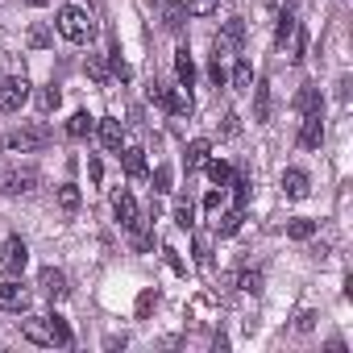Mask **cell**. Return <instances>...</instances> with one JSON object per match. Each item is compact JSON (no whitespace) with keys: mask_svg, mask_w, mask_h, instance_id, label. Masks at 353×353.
Returning <instances> with one entry per match:
<instances>
[{"mask_svg":"<svg viewBox=\"0 0 353 353\" xmlns=\"http://www.w3.org/2000/svg\"><path fill=\"white\" fill-rule=\"evenodd\" d=\"M59 34H63L67 42H75V46H88V42L96 38V21H92L79 5H63V9H59Z\"/></svg>","mask_w":353,"mask_h":353,"instance_id":"1","label":"cell"},{"mask_svg":"<svg viewBox=\"0 0 353 353\" xmlns=\"http://www.w3.org/2000/svg\"><path fill=\"white\" fill-rule=\"evenodd\" d=\"M50 141H54V133H50V125H42V121L5 133V150H13V154H34V150H46Z\"/></svg>","mask_w":353,"mask_h":353,"instance_id":"2","label":"cell"},{"mask_svg":"<svg viewBox=\"0 0 353 353\" xmlns=\"http://www.w3.org/2000/svg\"><path fill=\"white\" fill-rule=\"evenodd\" d=\"M38 183H42V174L34 166H5L0 170V196H30V192H38Z\"/></svg>","mask_w":353,"mask_h":353,"instance_id":"3","label":"cell"},{"mask_svg":"<svg viewBox=\"0 0 353 353\" xmlns=\"http://www.w3.org/2000/svg\"><path fill=\"white\" fill-rule=\"evenodd\" d=\"M26 100H30V79L26 75H9L0 83V112H21Z\"/></svg>","mask_w":353,"mask_h":353,"instance_id":"4","label":"cell"},{"mask_svg":"<svg viewBox=\"0 0 353 353\" xmlns=\"http://www.w3.org/2000/svg\"><path fill=\"white\" fill-rule=\"evenodd\" d=\"M241 42H245V21L233 17V21H225V30L212 38V50H216V59H225V54H237Z\"/></svg>","mask_w":353,"mask_h":353,"instance_id":"5","label":"cell"},{"mask_svg":"<svg viewBox=\"0 0 353 353\" xmlns=\"http://www.w3.org/2000/svg\"><path fill=\"white\" fill-rule=\"evenodd\" d=\"M21 336L30 345H59L54 336V316H26L21 320Z\"/></svg>","mask_w":353,"mask_h":353,"instance_id":"6","label":"cell"},{"mask_svg":"<svg viewBox=\"0 0 353 353\" xmlns=\"http://www.w3.org/2000/svg\"><path fill=\"white\" fill-rule=\"evenodd\" d=\"M154 13H158V21H162L166 34H183V26H188L183 0H154Z\"/></svg>","mask_w":353,"mask_h":353,"instance_id":"7","label":"cell"},{"mask_svg":"<svg viewBox=\"0 0 353 353\" xmlns=\"http://www.w3.org/2000/svg\"><path fill=\"white\" fill-rule=\"evenodd\" d=\"M26 262H30V245H26L21 237H9V241H5V250H0V266H5L9 274H21V270H26Z\"/></svg>","mask_w":353,"mask_h":353,"instance_id":"8","label":"cell"},{"mask_svg":"<svg viewBox=\"0 0 353 353\" xmlns=\"http://www.w3.org/2000/svg\"><path fill=\"white\" fill-rule=\"evenodd\" d=\"M26 307H30V291L17 279L0 283V312H26Z\"/></svg>","mask_w":353,"mask_h":353,"instance_id":"9","label":"cell"},{"mask_svg":"<svg viewBox=\"0 0 353 353\" xmlns=\"http://www.w3.org/2000/svg\"><path fill=\"white\" fill-rule=\"evenodd\" d=\"M279 183H283V196H287V200H303V196L312 192V179H307V170H299V166H287Z\"/></svg>","mask_w":353,"mask_h":353,"instance_id":"10","label":"cell"},{"mask_svg":"<svg viewBox=\"0 0 353 353\" xmlns=\"http://www.w3.org/2000/svg\"><path fill=\"white\" fill-rule=\"evenodd\" d=\"M38 287H42V295H46V299H54V303L71 295V287H67V274H63V270H54V266H46V270L38 274Z\"/></svg>","mask_w":353,"mask_h":353,"instance_id":"11","label":"cell"},{"mask_svg":"<svg viewBox=\"0 0 353 353\" xmlns=\"http://www.w3.org/2000/svg\"><path fill=\"white\" fill-rule=\"evenodd\" d=\"M112 212H117V221H121L125 229H141V216H137V200H133L125 188L112 196Z\"/></svg>","mask_w":353,"mask_h":353,"instance_id":"12","label":"cell"},{"mask_svg":"<svg viewBox=\"0 0 353 353\" xmlns=\"http://www.w3.org/2000/svg\"><path fill=\"white\" fill-rule=\"evenodd\" d=\"M320 141H324V117L320 112H307L303 125H299V145L303 150H320Z\"/></svg>","mask_w":353,"mask_h":353,"instance_id":"13","label":"cell"},{"mask_svg":"<svg viewBox=\"0 0 353 353\" xmlns=\"http://www.w3.org/2000/svg\"><path fill=\"white\" fill-rule=\"evenodd\" d=\"M100 141H104V150L121 154V150H125V125H121L117 117H104V121H100Z\"/></svg>","mask_w":353,"mask_h":353,"instance_id":"14","label":"cell"},{"mask_svg":"<svg viewBox=\"0 0 353 353\" xmlns=\"http://www.w3.org/2000/svg\"><path fill=\"white\" fill-rule=\"evenodd\" d=\"M174 79H179V88H183V92L196 83V63H192L188 46H179V50H174Z\"/></svg>","mask_w":353,"mask_h":353,"instance_id":"15","label":"cell"},{"mask_svg":"<svg viewBox=\"0 0 353 353\" xmlns=\"http://www.w3.org/2000/svg\"><path fill=\"white\" fill-rule=\"evenodd\" d=\"M295 108L307 117V112H324V96H320V88L316 83H303L299 88V96H295Z\"/></svg>","mask_w":353,"mask_h":353,"instance_id":"16","label":"cell"},{"mask_svg":"<svg viewBox=\"0 0 353 353\" xmlns=\"http://www.w3.org/2000/svg\"><path fill=\"white\" fill-rule=\"evenodd\" d=\"M121 162H125V174H129V179H145V150L129 145V150H121Z\"/></svg>","mask_w":353,"mask_h":353,"instance_id":"17","label":"cell"},{"mask_svg":"<svg viewBox=\"0 0 353 353\" xmlns=\"http://www.w3.org/2000/svg\"><path fill=\"white\" fill-rule=\"evenodd\" d=\"M208 154H212V145H208L204 137H196V141L183 150V166H188V170H200V166L208 162Z\"/></svg>","mask_w":353,"mask_h":353,"instance_id":"18","label":"cell"},{"mask_svg":"<svg viewBox=\"0 0 353 353\" xmlns=\"http://www.w3.org/2000/svg\"><path fill=\"white\" fill-rule=\"evenodd\" d=\"M295 30H299V21H295V13H279V30H274V46H279V50H287V46H291V38H295Z\"/></svg>","mask_w":353,"mask_h":353,"instance_id":"19","label":"cell"},{"mask_svg":"<svg viewBox=\"0 0 353 353\" xmlns=\"http://www.w3.org/2000/svg\"><path fill=\"white\" fill-rule=\"evenodd\" d=\"M254 121H258V125L270 121V83H266V79L254 88Z\"/></svg>","mask_w":353,"mask_h":353,"instance_id":"20","label":"cell"},{"mask_svg":"<svg viewBox=\"0 0 353 353\" xmlns=\"http://www.w3.org/2000/svg\"><path fill=\"white\" fill-rule=\"evenodd\" d=\"M229 188H233V200H237V208H245L250 204V170H233V179H229Z\"/></svg>","mask_w":353,"mask_h":353,"instance_id":"21","label":"cell"},{"mask_svg":"<svg viewBox=\"0 0 353 353\" xmlns=\"http://www.w3.org/2000/svg\"><path fill=\"white\" fill-rule=\"evenodd\" d=\"M92 129H96V121H92L88 112H75V117L67 121V137H75V141H83V137H92Z\"/></svg>","mask_w":353,"mask_h":353,"instance_id":"22","label":"cell"},{"mask_svg":"<svg viewBox=\"0 0 353 353\" xmlns=\"http://www.w3.org/2000/svg\"><path fill=\"white\" fill-rule=\"evenodd\" d=\"M208 166V179L216 183V188H229V179H233V166L225 162V158H212V162H204Z\"/></svg>","mask_w":353,"mask_h":353,"instance_id":"23","label":"cell"},{"mask_svg":"<svg viewBox=\"0 0 353 353\" xmlns=\"http://www.w3.org/2000/svg\"><path fill=\"white\" fill-rule=\"evenodd\" d=\"M79 204H83L79 188H75V183H63V188H59V208H63V212L71 216V212H79Z\"/></svg>","mask_w":353,"mask_h":353,"instance_id":"24","label":"cell"},{"mask_svg":"<svg viewBox=\"0 0 353 353\" xmlns=\"http://www.w3.org/2000/svg\"><path fill=\"white\" fill-rule=\"evenodd\" d=\"M287 237H291V241H312V237H316V221H307V216L291 221V225H287Z\"/></svg>","mask_w":353,"mask_h":353,"instance_id":"25","label":"cell"},{"mask_svg":"<svg viewBox=\"0 0 353 353\" xmlns=\"http://www.w3.org/2000/svg\"><path fill=\"white\" fill-rule=\"evenodd\" d=\"M83 71L92 75V83H96V88H104V83H108V67H104V59H100V54H88Z\"/></svg>","mask_w":353,"mask_h":353,"instance_id":"26","label":"cell"},{"mask_svg":"<svg viewBox=\"0 0 353 353\" xmlns=\"http://www.w3.org/2000/svg\"><path fill=\"white\" fill-rule=\"evenodd\" d=\"M233 88H237V92H250V88H254V67H250L245 59H237V67H233Z\"/></svg>","mask_w":353,"mask_h":353,"instance_id":"27","label":"cell"},{"mask_svg":"<svg viewBox=\"0 0 353 353\" xmlns=\"http://www.w3.org/2000/svg\"><path fill=\"white\" fill-rule=\"evenodd\" d=\"M241 229V208H229L221 221H216V237H233Z\"/></svg>","mask_w":353,"mask_h":353,"instance_id":"28","label":"cell"},{"mask_svg":"<svg viewBox=\"0 0 353 353\" xmlns=\"http://www.w3.org/2000/svg\"><path fill=\"white\" fill-rule=\"evenodd\" d=\"M59 104H63V92H59L54 83H46V88L38 92V108H42V112H54Z\"/></svg>","mask_w":353,"mask_h":353,"instance_id":"29","label":"cell"},{"mask_svg":"<svg viewBox=\"0 0 353 353\" xmlns=\"http://www.w3.org/2000/svg\"><path fill=\"white\" fill-rule=\"evenodd\" d=\"M216 5H221V0H183L188 17H212V13H216Z\"/></svg>","mask_w":353,"mask_h":353,"instance_id":"30","label":"cell"},{"mask_svg":"<svg viewBox=\"0 0 353 353\" xmlns=\"http://www.w3.org/2000/svg\"><path fill=\"white\" fill-rule=\"evenodd\" d=\"M287 54H291V63H303V54H307V30H303V26L295 30V38H291V46H287Z\"/></svg>","mask_w":353,"mask_h":353,"instance_id":"31","label":"cell"},{"mask_svg":"<svg viewBox=\"0 0 353 353\" xmlns=\"http://www.w3.org/2000/svg\"><path fill=\"white\" fill-rule=\"evenodd\" d=\"M174 225H179V229H192V225H196V208H192V200H179V204H174Z\"/></svg>","mask_w":353,"mask_h":353,"instance_id":"32","label":"cell"},{"mask_svg":"<svg viewBox=\"0 0 353 353\" xmlns=\"http://www.w3.org/2000/svg\"><path fill=\"white\" fill-rule=\"evenodd\" d=\"M108 63H112V75H117V79H133V71H129V63L121 59V46H117V42H112V50H108Z\"/></svg>","mask_w":353,"mask_h":353,"instance_id":"33","label":"cell"},{"mask_svg":"<svg viewBox=\"0 0 353 353\" xmlns=\"http://www.w3.org/2000/svg\"><path fill=\"white\" fill-rule=\"evenodd\" d=\"M154 307H158V291H154V287H145V291L137 295V320H145Z\"/></svg>","mask_w":353,"mask_h":353,"instance_id":"34","label":"cell"},{"mask_svg":"<svg viewBox=\"0 0 353 353\" xmlns=\"http://www.w3.org/2000/svg\"><path fill=\"white\" fill-rule=\"evenodd\" d=\"M237 287L250 291V295H258V291H262V270H245V274H237Z\"/></svg>","mask_w":353,"mask_h":353,"instance_id":"35","label":"cell"},{"mask_svg":"<svg viewBox=\"0 0 353 353\" xmlns=\"http://www.w3.org/2000/svg\"><path fill=\"white\" fill-rule=\"evenodd\" d=\"M170 183H174V170H170V166H158V170H154V192H158V196H166V192H170Z\"/></svg>","mask_w":353,"mask_h":353,"instance_id":"36","label":"cell"},{"mask_svg":"<svg viewBox=\"0 0 353 353\" xmlns=\"http://www.w3.org/2000/svg\"><path fill=\"white\" fill-rule=\"evenodd\" d=\"M50 42H54V34H50L46 26H34V30H30V46H34V50H46Z\"/></svg>","mask_w":353,"mask_h":353,"instance_id":"37","label":"cell"},{"mask_svg":"<svg viewBox=\"0 0 353 353\" xmlns=\"http://www.w3.org/2000/svg\"><path fill=\"white\" fill-rule=\"evenodd\" d=\"M208 79H212L216 88H225V83H229V71H225V63H221L216 54H212V63H208Z\"/></svg>","mask_w":353,"mask_h":353,"instance_id":"38","label":"cell"},{"mask_svg":"<svg viewBox=\"0 0 353 353\" xmlns=\"http://www.w3.org/2000/svg\"><path fill=\"white\" fill-rule=\"evenodd\" d=\"M196 262H200V270H212V250L204 237H196Z\"/></svg>","mask_w":353,"mask_h":353,"instance_id":"39","label":"cell"},{"mask_svg":"<svg viewBox=\"0 0 353 353\" xmlns=\"http://www.w3.org/2000/svg\"><path fill=\"white\" fill-rule=\"evenodd\" d=\"M162 254H166V266H170L174 274H183V270H188V266H183V258H179V254H174L170 245H162Z\"/></svg>","mask_w":353,"mask_h":353,"instance_id":"40","label":"cell"},{"mask_svg":"<svg viewBox=\"0 0 353 353\" xmlns=\"http://www.w3.org/2000/svg\"><path fill=\"white\" fill-rule=\"evenodd\" d=\"M266 5H270L274 17H279V13H295V0H266Z\"/></svg>","mask_w":353,"mask_h":353,"instance_id":"41","label":"cell"},{"mask_svg":"<svg viewBox=\"0 0 353 353\" xmlns=\"http://www.w3.org/2000/svg\"><path fill=\"white\" fill-rule=\"evenodd\" d=\"M299 332H312L316 328V312H299V324H295Z\"/></svg>","mask_w":353,"mask_h":353,"instance_id":"42","label":"cell"},{"mask_svg":"<svg viewBox=\"0 0 353 353\" xmlns=\"http://www.w3.org/2000/svg\"><path fill=\"white\" fill-rule=\"evenodd\" d=\"M216 208H221V192H208L204 196V212H216Z\"/></svg>","mask_w":353,"mask_h":353,"instance_id":"43","label":"cell"},{"mask_svg":"<svg viewBox=\"0 0 353 353\" xmlns=\"http://www.w3.org/2000/svg\"><path fill=\"white\" fill-rule=\"evenodd\" d=\"M88 174H92V183H100V174H104L100 170V158H88Z\"/></svg>","mask_w":353,"mask_h":353,"instance_id":"44","label":"cell"},{"mask_svg":"<svg viewBox=\"0 0 353 353\" xmlns=\"http://www.w3.org/2000/svg\"><path fill=\"white\" fill-rule=\"evenodd\" d=\"M221 129H225V137H233V133H237V117H233V112H229V117H225V125H221Z\"/></svg>","mask_w":353,"mask_h":353,"instance_id":"45","label":"cell"},{"mask_svg":"<svg viewBox=\"0 0 353 353\" xmlns=\"http://www.w3.org/2000/svg\"><path fill=\"white\" fill-rule=\"evenodd\" d=\"M26 5H34V9H46V5H50V0H26Z\"/></svg>","mask_w":353,"mask_h":353,"instance_id":"46","label":"cell"}]
</instances>
